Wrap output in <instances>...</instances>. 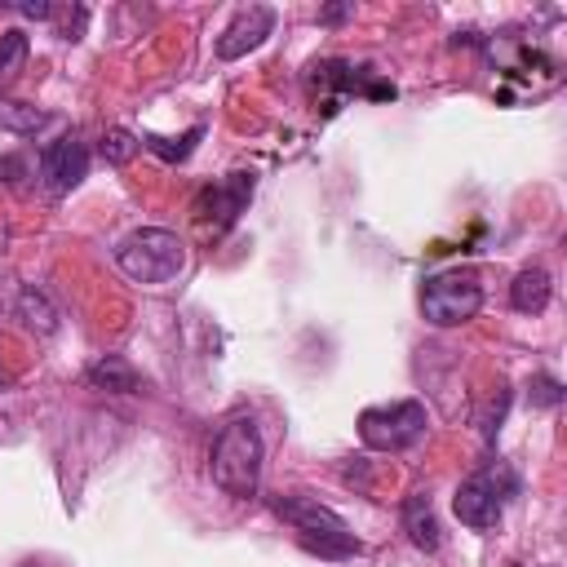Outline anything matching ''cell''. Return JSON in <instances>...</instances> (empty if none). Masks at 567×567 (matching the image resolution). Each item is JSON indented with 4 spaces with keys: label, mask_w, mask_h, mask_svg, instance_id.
Returning <instances> with one entry per match:
<instances>
[{
    "label": "cell",
    "mask_w": 567,
    "mask_h": 567,
    "mask_svg": "<svg viewBox=\"0 0 567 567\" xmlns=\"http://www.w3.org/2000/svg\"><path fill=\"white\" fill-rule=\"evenodd\" d=\"M208 474L226 496H257L261 487V434L252 421H230L221 425V434L213 439V456H208Z\"/></svg>",
    "instance_id": "obj_1"
},
{
    "label": "cell",
    "mask_w": 567,
    "mask_h": 567,
    "mask_svg": "<svg viewBox=\"0 0 567 567\" xmlns=\"http://www.w3.org/2000/svg\"><path fill=\"white\" fill-rule=\"evenodd\" d=\"M275 514L284 523H292L301 549H310L319 558H350V554H359V540L346 527V518L332 514L328 505H319L315 496H279L275 501Z\"/></svg>",
    "instance_id": "obj_2"
},
{
    "label": "cell",
    "mask_w": 567,
    "mask_h": 567,
    "mask_svg": "<svg viewBox=\"0 0 567 567\" xmlns=\"http://www.w3.org/2000/svg\"><path fill=\"white\" fill-rule=\"evenodd\" d=\"M115 261L137 284H168L186 270V244L164 226H142V230L120 239Z\"/></svg>",
    "instance_id": "obj_3"
},
{
    "label": "cell",
    "mask_w": 567,
    "mask_h": 567,
    "mask_svg": "<svg viewBox=\"0 0 567 567\" xmlns=\"http://www.w3.org/2000/svg\"><path fill=\"white\" fill-rule=\"evenodd\" d=\"M514 492H518V474H514L509 465L492 461V465L474 470V474H470V478L456 487L452 509H456V518H461L465 527L487 532V527H496V523H501L505 501H509Z\"/></svg>",
    "instance_id": "obj_4"
},
{
    "label": "cell",
    "mask_w": 567,
    "mask_h": 567,
    "mask_svg": "<svg viewBox=\"0 0 567 567\" xmlns=\"http://www.w3.org/2000/svg\"><path fill=\"white\" fill-rule=\"evenodd\" d=\"M483 306V284L470 270H443L430 275L421 288V315L434 328H456L465 319H474Z\"/></svg>",
    "instance_id": "obj_5"
},
{
    "label": "cell",
    "mask_w": 567,
    "mask_h": 567,
    "mask_svg": "<svg viewBox=\"0 0 567 567\" xmlns=\"http://www.w3.org/2000/svg\"><path fill=\"white\" fill-rule=\"evenodd\" d=\"M430 425V412L425 403L416 399H399V403H381V408H368L359 416V439L372 447V452H403L412 447Z\"/></svg>",
    "instance_id": "obj_6"
},
{
    "label": "cell",
    "mask_w": 567,
    "mask_h": 567,
    "mask_svg": "<svg viewBox=\"0 0 567 567\" xmlns=\"http://www.w3.org/2000/svg\"><path fill=\"white\" fill-rule=\"evenodd\" d=\"M252 186H257L252 173H230V177H221L217 186H208V190L199 195V204H195V221H199L204 230L221 235L226 226H235V217H239L244 204L252 199Z\"/></svg>",
    "instance_id": "obj_7"
},
{
    "label": "cell",
    "mask_w": 567,
    "mask_h": 567,
    "mask_svg": "<svg viewBox=\"0 0 567 567\" xmlns=\"http://www.w3.org/2000/svg\"><path fill=\"white\" fill-rule=\"evenodd\" d=\"M40 177L53 195L75 190L89 177V142L80 133H62L58 142H49L44 155H40Z\"/></svg>",
    "instance_id": "obj_8"
},
{
    "label": "cell",
    "mask_w": 567,
    "mask_h": 567,
    "mask_svg": "<svg viewBox=\"0 0 567 567\" xmlns=\"http://www.w3.org/2000/svg\"><path fill=\"white\" fill-rule=\"evenodd\" d=\"M270 31H275V9H270V4H248V9H239V13L230 18V27L217 35V58L235 62V58L252 53Z\"/></svg>",
    "instance_id": "obj_9"
},
{
    "label": "cell",
    "mask_w": 567,
    "mask_h": 567,
    "mask_svg": "<svg viewBox=\"0 0 567 567\" xmlns=\"http://www.w3.org/2000/svg\"><path fill=\"white\" fill-rule=\"evenodd\" d=\"M399 518H403V532H408V540H412L416 549H425V554H434V549H439L443 532H439V518H434V505H430V496H425V492H412V496L403 501Z\"/></svg>",
    "instance_id": "obj_10"
},
{
    "label": "cell",
    "mask_w": 567,
    "mask_h": 567,
    "mask_svg": "<svg viewBox=\"0 0 567 567\" xmlns=\"http://www.w3.org/2000/svg\"><path fill=\"white\" fill-rule=\"evenodd\" d=\"M549 292H554L549 270L527 266V270H518V275H514V284H509V306H514V310H523V315H540V310L549 306Z\"/></svg>",
    "instance_id": "obj_11"
},
{
    "label": "cell",
    "mask_w": 567,
    "mask_h": 567,
    "mask_svg": "<svg viewBox=\"0 0 567 567\" xmlns=\"http://www.w3.org/2000/svg\"><path fill=\"white\" fill-rule=\"evenodd\" d=\"M84 381L97 385V390H115V394H133V390H137V372H133V363L120 359V354L97 359V363L84 372Z\"/></svg>",
    "instance_id": "obj_12"
},
{
    "label": "cell",
    "mask_w": 567,
    "mask_h": 567,
    "mask_svg": "<svg viewBox=\"0 0 567 567\" xmlns=\"http://www.w3.org/2000/svg\"><path fill=\"white\" fill-rule=\"evenodd\" d=\"M49 124V111L31 106V102H18V97H0V128L13 133V137H35L40 128Z\"/></svg>",
    "instance_id": "obj_13"
},
{
    "label": "cell",
    "mask_w": 567,
    "mask_h": 567,
    "mask_svg": "<svg viewBox=\"0 0 567 567\" xmlns=\"http://www.w3.org/2000/svg\"><path fill=\"white\" fill-rule=\"evenodd\" d=\"M27 53H31L27 31H18V27L0 31V84H13L18 80V71L27 66Z\"/></svg>",
    "instance_id": "obj_14"
},
{
    "label": "cell",
    "mask_w": 567,
    "mask_h": 567,
    "mask_svg": "<svg viewBox=\"0 0 567 567\" xmlns=\"http://www.w3.org/2000/svg\"><path fill=\"white\" fill-rule=\"evenodd\" d=\"M18 319H27V323H31L35 332H44V337L58 328V310H53L49 297L35 292V288H22V292H18Z\"/></svg>",
    "instance_id": "obj_15"
},
{
    "label": "cell",
    "mask_w": 567,
    "mask_h": 567,
    "mask_svg": "<svg viewBox=\"0 0 567 567\" xmlns=\"http://www.w3.org/2000/svg\"><path fill=\"white\" fill-rule=\"evenodd\" d=\"M199 137H204V124L186 128L177 142H173V137H155V133H151V137H142V146H146V151H155L159 159H186V155L195 151V142H199Z\"/></svg>",
    "instance_id": "obj_16"
},
{
    "label": "cell",
    "mask_w": 567,
    "mask_h": 567,
    "mask_svg": "<svg viewBox=\"0 0 567 567\" xmlns=\"http://www.w3.org/2000/svg\"><path fill=\"white\" fill-rule=\"evenodd\" d=\"M137 146H142V142H137L128 128H106L97 151H102V159H106V164H128V159L137 155Z\"/></svg>",
    "instance_id": "obj_17"
},
{
    "label": "cell",
    "mask_w": 567,
    "mask_h": 567,
    "mask_svg": "<svg viewBox=\"0 0 567 567\" xmlns=\"http://www.w3.org/2000/svg\"><path fill=\"white\" fill-rule=\"evenodd\" d=\"M527 399H532L536 408H558V403H563V385H558L554 377L540 372V377L527 381Z\"/></svg>",
    "instance_id": "obj_18"
},
{
    "label": "cell",
    "mask_w": 567,
    "mask_h": 567,
    "mask_svg": "<svg viewBox=\"0 0 567 567\" xmlns=\"http://www.w3.org/2000/svg\"><path fill=\"white\" fill-rule=\"evenodd\" d=\"M319 18H323V22H341V18H350V4H328Z\"/></svg>",
    "instance_id": "obj_19"
},
{
    "label": "cell",
    "mask_w": 567,
    "mask_h": 567,
    "mask_svg": "<svg viewBox=\"0 0 567 567\" xmlns=\"http://www.w3.org/2000/svg\"><path fill=\"white\" fill-rule=\"evenodd\" d=\"M22 567H40V563H22Z\"/></svg>",
    "instance_id": "obj_20"
},
{
    "label": "cell",
    "mask_w": 567,
    "mask_h": 567,
    "mask_svg": "<svg viewBox=\"0 0 567 567\" xmlns=\"http://www.w3.org/2000/svg\"><path fill=\"white\" fill-rule=\"evenodd\" d=\"M0 381H4V372H0Z\"/></svg>",
    "instance_id": "obj_21"
}]
</instances>
